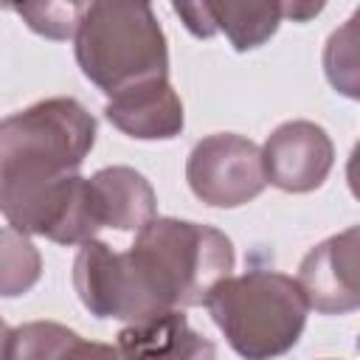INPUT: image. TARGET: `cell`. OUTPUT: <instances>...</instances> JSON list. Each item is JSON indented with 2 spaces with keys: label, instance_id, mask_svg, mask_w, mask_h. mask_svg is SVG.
<instances>
[{
  "label": "cell",
  "instance_id": "1",
  "mask_svg": "<svg viewBox=\"0 0 360 360\" xmlns=\"http://www.w3.org/2000/svg\"><path fill=\"white\" fill-rule=\"evenodd\" d=\"M233 270L231 239L200 222L155 217L118 253L93 239L73 262V287L96 318L141 323L200 307Z\"/></svg>",
  "mask_w": 360,
  "mask_h": 360
},
{
  "label": "cell",
  "instance_id": "2",
  "mask_svg": "<svg viewBox=\"0 0 360 360\" xmlns=\"http://www.w3.org/2000/svg\"><path fill=\"white\" fill-rule=\"evenodd\" d=\"M96 141V118L76 98H45L0 124V208L11 228L76 174Z\"/></svg>",
  "mask_w": 360,
  "mask_h": 360
},
{
  "label": "cell",
  "instance_id": "3",
  "mask_svg": "<svg viewBox=\"0 0 360 360\" xmlns=\"http://www.w3.org/2000/svg\"><path fill=\"white\" fill-rule=\"evenodd\" d=\"M205 307L236 354L270 360L298 343L309 301L298 278L276 270H248L219 281Z\"/></svg>",
  "mask_w": 360,
  "mask_h": 360
},
{
  "label": "cell",
  "instance_id": "4",
  "mask_svg": "<svg viewBox=\"0 0 360 360\" xmlns=\"http://www.w3.org/2000/svg\"><path fill=\"white\" fill-rule=\"evenodd\" d=\"M76 62L107 96L166 79V37L155 11L146 3H87L76 31Z\"/></svg>",
  "mask_w": 360,
  "mask_h": 360
},
{
  "label": "cell",
  "instance_id": "5",
  "mask_svg": "<svg viewBox=\"0 0 360 360\" xmlns=\"http://www.w3.org/2000/svg\"><path fill=\"white\" fill-rule=\"evenodd\" d=\"M191 191L214 208H236L262 194L267 177L262 149L233 132L202 138L186 163Z\"/></svg>",
  "mask_w": 360,
  "mask_h": 360
},
{
  "label": "cell",
  "instance_id": "6",
  "mask_svg": "<svg viewBox=\"0 0 360 360\" xmlns=\"http://www.w3.org/2000/svg\"><path fill=\"white\" fill-rule=\"evenodd\" d=\"M298 284L321 315L360 309V225L315 245L298 267Z\"/></svg>",
  "mask_w": 360,
  "mask_h": 360
},
{
  "label": "cell",
  "instance_id": "7",
  "mask_svg": "<svg viewBox=\"0 0 360 360\" xmlns=\"http://www.w3.org/2000/svg\"><path fill=\"white\" fill-rule=\"evenodd\" d=\"M335 160L329 135L312 121H287L262 146L264 177L281 191L304 194L318 188Z\"/></svg>",
  "mask_w": 360,
  "mask_h": 360
},
{
  "label": "cell",
  "instance_id": "8",
  "mask_svg": "<svg viewBox=\"0 0 360 360\" xmlns=\"http://www.w3.org/2000/svg\"><path fill=\"white\" fill-rule=\"evenodd\" d=\"M174 11L194 37L222 31L236 51L259 48L284 20V3H174Z\"/></svg>",
  "mask_w": 360,
  "mask_h": 360
},
{
  "label": "cell",
  "instance_id": "9",
  "mask_svg": "<svg viewBox=\"0 0 360 360\" xmlns=\"http://www.w3.org/2000/svg\"><path fill=\"white\" fill-rule=\"evenodd\" d=\"M104 112L112 127L138 141H166L183 129V104L169 79H152L110 96Z\"/></svg>",
  "mask_w": 360,
  "mask_h": 360
},
{
  "label": "cell",
  "instance_id": "10",
  "mask_svg": "<svg viewBox=\"0 0 360 360\" xmlns=\"http://www.w3.org/2000/svg\"><path fill=\"white\" fill-rule=\"evenodd\" d=\"M115 349L121 360H217L214 343L188 326L183 309L124 326Z\"/></svg>",
  "mask_w": 360,
  "mask_h": 360
},
{
  "label": "cell",
  "instance_id": "11",
  "mask_svg": "<svg viewBox=\"0 0 360 360\" xmlns=\"http://www.w3.org/2000/svg\"><path fill=\"white\" fill-rule=\"evenodd\" d=\"M96 211L104 228L141 231L155 219V191L143 174L127 166H110L90 177Z\"/></svg>",
  "mask_w": 360,
  "mask_h": 360
},
{
  "label": "cell",
  "instance_id": "12",
  "mask_svg": "<svg viewBox=\"0 0 360 360\" xmlns=\"http://www.w3.org/2000/svg\"><path fill=\"white\" fill-rule=\"evenodd\" d=\"M3 360H121V357L115 346L84 340L62 323L34 321L6 329Z\"/></svg>",
  "mask_w": 360,
  "mask_h": 360
},
{
  "label": "cell",
  "instance_id": "13",
  "mask_svg": "<svg viewBox=\"0 0 360 360\" xmlns=\"http://www.w3.org/2000/svg\"><path fill=\"white\" fill-rule=\"evenodd\" d=\"M323 73L340 96L360 98V8L329 34L323 48Z\"/></svg>",
  "mask_w": 360,
  "mask_h": 360
},
{
  "label": "cell",
  "instance_id": "14",
  "mask_svg": "<svg viewBox=\"0 0 360 360\" xmlns=\"http://www.w3.org/2000/svg\"><path fill=\"white\" fill-rule=\"evenodd\" d=\"M0 245H3L0 248V270H3L0 287H3V295L11 298V295L25 292L39 278V253L28 242V236L14 231L11 225L3 228Z\"/></svg>",
  "mask_w": 360,
  "mask_h": 360
},
{
  "label": "cell",
  "instance_id": "15",
  "mask_svg": "<svg viewBox=\"0 0 360 360\" xmlns=\"http://www.w3.org/2000/svg\"><path fill=\"white\" fill-rule=\"evenodd\" d=\"M87 3H22L11 6L31 31L48 37V39H68L76 37L82 14Z\"/></svg>",
  "mask_w": 360,
  "mask_h": 360
},
{
  "label": "cell",
  "instance_id": "16",
  "mask_svg": "<svg viewBox=\"0 0 360 360\" xmlns=\"http://www.w3.org/2000/svg\"><path fill=\"white\" fill-rule=\"evenodd\" d=\"M321 8H323V3H284V17L295 20V22H304V20L315 17Z\"/></svg>",
  "mask_w": 360,
  "mask_h": 360
},
{
  "label": "cell",
  "instance_id": "17",
  "mask_svg": "<svg viewBox=\"0 0 360 360\" xmlns=\"http://www.w3.org/2000/svg\"><path fill=\"white\" fill-rule=\"evenodd\" d=\"M346 180H349L352 194L360 200V141L354 143V149H352V155H349V163H346Z\"/></svg>",
  "mask_w": 360,
  "mask_h": 360
},
{
  "label": "cell",
  "instance_id": "18",
  "mask_svg": "<svg viewBox=\"0 0 360 360\" xmlns=\"http://www.w3.org/2000/svg\"><path fill=\"white\" fill-rule=\"evenodd\" d=\"M357 349H360V338H357Z\"/></svg>",
  "mask_w": 360,
  "mask_h": 360
}]
</instances>
